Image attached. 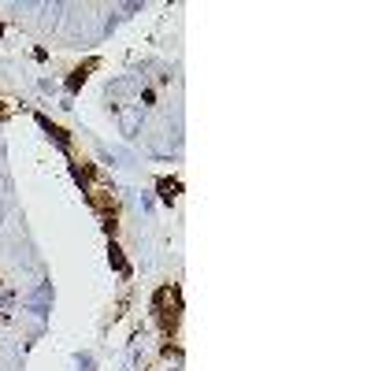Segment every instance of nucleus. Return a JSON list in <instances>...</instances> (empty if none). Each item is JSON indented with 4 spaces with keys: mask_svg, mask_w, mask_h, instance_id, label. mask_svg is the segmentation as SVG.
Here are the masks:
<instances>
[{
    "mask_svg": "<svg viewBox=\"0 0 371 371\" xmlns=\"http://www.w3.org/2000/svg\"><path fill=\"white\" fill-rule=\"evenodd\" d=\"M156 323H160L164 342H175L178 338V323H182V289L178 286H171V297L156 308Z\"/></svg>",
    "mask_w": 371,
    "mask_h": 371,
    "instance_id": "f257e3e1",
    "label": "nucleus"
},
{
    "mask_svg": "<svg viewBox=\"0 0 371 371\" xmlns=\"http://www.w3.org/2000/svg\"><path fill=\"white\" fill-rule=\"evenodd\" d=\"M86 204L93 208L100 219H119V197L112 186H89L86 189Z\"/></svg>",
    "mask_w": 371,
    "mask_h": 371,
    "instance_id": "f03ea898",
    "label": "nucleus"
},
{
    "mask_svg": "<svg viewBox=\"0 0 371 371\" xmlns=\"http://www.w3.org/2000/svg\"><path fill=\"white\" fill-rule=\"evenodd\" d=\"M156 193H160L164 204H175L178 193H182V178H178V175H160L156 178Z\"/></svg>",
    "mask_w": 371,
    "mask_h": 371,
    "instance_id": "39448f33",
    "label": "nucleus"
},
{
    "mask_svg": "<svg viewBox=\"0 0 371 371\" xmlns=\"http://www.w3.org/2000/svg\"><path fill=\"white\" fill-rule=\"evenodd\" d=\"M0 37H4V23H0Z\"/></svg>",
    "mask_w": 371,
    "mask_h": 371,
    "instance_id": "6e6552de",
    "label": "nucleus"
},
{
    "mask_svg": "<svg viewBox=\"0 0 371 371\" xmlns=\"http://www.w3.org/2000/svg\"><path fill=\"white\" fill-rule=\"evenodd\" d=\"M108 264H112L123 278H130V260L123 256V249H119L115 242H108Z\"/></svg>",
    "mask_w": 371,
    "mask_h": 371,
    "instance_id": "423d86ee",
    "label": "nucleus"
},
{
    "mask_svg": "<svg viewBox=\"0 0 371 371\" xmlns=\"http://www.w3.org/2000/svg\"><path fill=\"white\" fill-rule=\"evenodd\" d=\"M34 119H37V126H41L45 134H48V137H53V142H56V149H59V153L75 160V142H71V130H64L59 123H53V119H48V115H41V112H37Z\"/></svg>",
    "mask_w": 371,
    "mask_h": 371,
    "instance_id": "7ed1b4c3",
    "label": "nucleus"
},
{
    "mask_svg": "<svg viewBox=\"0 0 371 371\" xmlns=\"http://www.w3.org/2000/svg\"><path fill=\"white\" fill-rule=\"evenodd\" d=\"M97 67H100V56H89V59H82V64H78L75 71L67 75V82H64V89H67V97H75L78 89H82V86L89 82V75H93Z\"/></svg>",
    "mask_w": 371,
    "mask_h": 371,
    "instance_id": "20e7f679",
    "label": "nucleus"
},
{
    "mask_svg": "<svg viewBox=\"0 0 371 371\" xmlns=\"http://www.w3.org/2000/svg\"><path fill=\"white\" fill-rule=\"evenodd\" d=\"M8 119H12V108H8V100L0 97V123H8Z\"/></svg>",
    "mask_w": 371,
    "mask_h": 371,
    "instance_id": "0eeeda50",
    "label": "nucleus"
}]
</instances>
